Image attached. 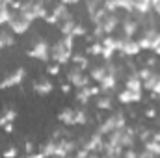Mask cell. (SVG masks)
I'll use <instances>...</instances> for the list:
<instances>
[{
    "instance_id": "cell-1",
    "label": "cell",
    "mask_w": 160,
    "mask_h": 158,
    "mask_svg": "<svg viewBox=\"0 0 160 158\" xmlns=\"http://www.w3.org/2000/svg\"><path fill=\"white\" fill-rule=\"evenodd\" d=\"M75 52V37L73 36H62L50 45V60L60 65H69L71 56Z\"/></svg>"
},
{
    "instance_id": "cell-2",
    "label": "cell",
    "mask_w": 160,
    "mask_h": 158,
    "mask_svg": "<svg viewBox=\"0 0 160 158\" xmlns=\"http://www.w3.org/2000/svg\"><path fill=\"white\" fill-rule=\"evenodd\" d=\"M26 56L32 60H39V62H48L50 60V43L45 39L43 36H34L30 41V48L26 50Z\"/></svg>"
},
{
    "instance_id": "cell-3",
    "label": "cell",
    "mask_w": 160,
    "mask_h": 158,
    "mask_svg": "<svg viewBox=\"0 0 160 158\" xmlns=\"http://www.w3.org/2000/svg\"><path fill=\"white\" fill-rule=\"evenodd\" d=\"M125 125H127V116H125L121 110H116V112H112L110 116H106L102 121H99L97 130L106 136V134H110V132H114V130H118V128H123Z\"/></svg>"
},
{
    "instance_id": "cell-4",
    "label": "cell",
    "mask_w": 160,
    "mask_h": 158,
    "mask_svg": "<svg viewBox=\"0 0 160 158\" xmlns=\"http://www.w3.org/2000/svg\"><path fill=\"white\" fill-rule=\"evenodd\" d=\"M118 52H119L121 58H138L143 50H142V47H140L136 37L119 36L118 37Z\"/></svg>"
},
{
    "instance_id": "cell-5",
    "label": "cell",
    "mask_w": 160,
    "mask_h": 158,
    "mask_svg": "<svg viewBox=\"0 0 160 158\" xmlns=\"http://www.w3.org/2000/svg\"><path fill=\"white\" fill-rule=\"evenodd\" d=\"M6 26H8L15 36H24V34H28V32H30V28H32V21H30L28 17H24L21 11L13 9L11 19H9V22H8Z\"/></svg>"
},
{
    "instance_id": "cell-6",
    "label": "cell",
    "mask_w": 160,
    "mask_h": 158,
    "mask_svg": "<svg viewBox=\"0 0 160 158\" xmlns=\"http://www.w3.org/2000/svg\"><path fill=\"white\" fill-rule=\"evenodd\" d=\"M138 43H140L142 50H149V52H151L155 47H158V45H160V30L157 28V26L140 30Z\"/></svg>"
},
{
    "instance_id": "cell-7",
    "label": "cell",
    "mask_w": 160,
    "mask_h": 158,
    "mask_svg": "<svg viewBox=\"0 0 160 158\" xmlns=\"http://www.w3.org/2000/svg\"><path fill=\"white\" fill-rule=\"evenodd\" d=\"M118 30L121 32V36H125V37H136L140 34V30H142L136 13H127L125 17H121V22H119Z\"/></svg>"
},
{
    "instance_id": "cell-8",
    "label": "cell",
    "mask_w": 160,
    "mask_h": 158,
    "mask_svg": "<svg viewBox=\"0 0 160 158\" xmlns=\"http://www.w3.org/2000/svg\"><path fill=\"white\" fill-rule=\"evenodd\" d=\"M65 78H67V82H69L75 89L84 87V86H89V84L93 82V80L89 78V75H86V71L80 69L78 65H71V67L67 69V73H65Z\"/></svg>"
},
{
    "instance_id": "cell-9",
    "label": "cell",
    "mask_w": 160,
    "mask_h": 158,
    "mask_svg": "<svg viewBox=\"0 0 160 158\" xmlns=\"http://www.w3.org/2000/svg\"><path fill=\"white\" fill-rule=\"evenodd\" d=\"M26 78V67H15L11 73H8L4 78L0 80V91L4 89H11V87H19Z\"/></svg>"
},
{
    "instance_id": "cell-10",
    "label": "cell",
    "mask_w": 160,
    "mask_h": 158,
    "mask_svg": "<svg viewBox=\"0 0 160 158\" xmlns=\"http://www.w3.org/2000/svg\"><path fill=\"white\" fill-rule=\"evenodd\" d=\"M119 22H121V17L118 15V11H106V13L101 17V21H99L97 24H93V26H99V28L108 36V34H116V32H118Z\"/></svg>"
},
{
    "instance_id": "cell-11",
    "label": "cell",
    "mask_w": 160,
    "mask_h": 158,
    "mask_svg": "<svg viewBox=\"0 0 160 158\" xmlns=\"http://www.w3.org/2000/svg\"><path fill=\"white\" fill-rule=\"evenodd\" d=\"M32 91L38 95V97H47L54 91V82L50 80V77H39V78H34L32 82Z\"/></svg>"
},
{
    "instance_id": "cell-12",
    "label": "cell",
    "mask_w": 160,
    "mask_h": 158,
    "mask_svg": "<svg viewBox=\"0 0 160 158\" xmlns=\"http://www.w3.org/2000/svg\"><path fill=\"white\" fill-rule=\"evenodd\" d=\"M102 52H101V60H112L116 54H118V36L114 34H108L104 36L102 39Z\"/></svg>"
},
{
    "instance_id": "cell-13",
    "label": "cell",
    "mask_w": 160,
    "mask_h": 158,
    "mask_svg": "<svg viewBox=\"0 0 160 158\" xmlns=\"http://www.w3.org/2000/svg\"><path fill=\"white\" fill-rule=\"evenodd\" d=\"M93 102H95V108L99 112H112L114 110V93L101 91L99 95L93 97Z\"/></svg>"
},
{
    "instance_id": "cell-14",
    "label": "cell",
    "mask_w": 160,
    "mask_h": 158,
    "mask_svg": "<svg viewBox=\"0 0 160 158\" xmlns=\"http://www.w3.org/2000/svg\"><path fill=\"white\" fill-rule=\"evenodd\" d=\"M118 102L119 104H125V106H130V104H138L143 101V91H132V89H121L118 93Z\"/></svg>"
},
{
    "instance_id": "cell-15",
    "label": "cell",
    "mask_w": 160,
    "mask_h": 158,
    "mask_svg": "<svg viewBox=\"0 0 160 158\" xmlns=\"http://www.w3.org/2000/svg\"><path fill=\"white\" fill-rule=\"evenodd\" d=\"M58 121H60L62 125L69 126V128L77 126V108H73V106L62 108V110L58 112Z\"/></svg>"
},
{
    "instance_id": "cell-16",
    "label": "cell",
    "mask_w": 160,
    "mask_h": 158,
    "mask_svg": "<svg viewBox=\"0 0 160 158\" xmlns=\"http://www.w3.org/2000/svg\"><path fill=\"white\" fill-rule=\"evenodd\" d=\"M93 99V91H91V84L89 86H84V87H78L77 91H75V101L82 104V106H86V104H89V101Z\"/></svg>"
},
{
    "instance_id": "cell-17",
    "label": "cell",
    "mask_w": 160,
    "mask_h": 158,
    "mask_svg": "<svg viewBox=\"0 0 160 158\" xmlns=\"http://www.w3.org/2000/svg\"><path fill=\"white\" fill-rule=\"evenodd\" d=\"M17 110L11 106V104H6V106H2V110H0V128L4 126V125H8V123H13L15 119H17Z\"/></svg>"
},
{
    "instance_id": "cell-18",
    "label": "cell",
    "mask_w": 160,
    "mask_h": 158,
    "mask_svg": "<svg viewBox=\"0 0 160 158\" xmlns=\"http://www.w3.org/2000/svg\"><path fill=\"white\" fill-rule=\"evenodd\" d=\"M15 37H17V36H15V34H13L9 28L6 30L4 26H0V50L13 47V45H15V41H17Z\"/></svg>"
},
{
    "instance_id": "cell-19",
    "label": "cell",
    "mask_w": 160,
    "mask_h": 158,
    "mask_svg": "<svg viewBox=\"0 0 160 158\" xmlns=\"http://www.w3.org/2000/svg\"><path fill=\"white\" fill-rule=\"evenodd\" d=\"M134 4V13L138 15H147L153 11V0H132Z\"/></svg>"
},
{
    "instance_id": "cell-20",
    "label": "cell",
    "mask_w": 160,
    "mask_h": 158,
    "mask_svg": "<svg viewBox=\"0 0 160 158\" xmlns=\"http://www.w3.org/2000/svg\"><path fill=\"white\" fill-rule=\"evenodd\" d=\"M75 26H77V19L75 17H69V19H65V21H62L56 28L60 30V34L62 36H73V30H75Z\"/></svg>"
},
{
    "instance_id": "cell-21",
    "label": "cell",
    "mask_w": 160,
    "mask_h": 158,
    "mask_svg": "<svg viewBox=\"0 0 160 158\" xmlns=\"http://www.w3.org/2000/svg\"><path fill=\"white\" fill-rule=\"evenodd\" d=\"M39 151L43 153V156H54L56 155V138H50V140L43 141Z\"/></svg>"
},
{
    "instance_id": "cell-22",
    "label": "cell",
    "mask_w": 160,
    "mask_h": 158,
    "mask_svg": "<svg viewBox=\"0 0 160 158\" xmlns=\"http://www.w3.org/2000/svg\"><path fill=\"white\" fill-rule=\"evenodd\" d=\"M71 63L73 65H78L80 69H89V60L86 58V54H80V52H73L71 56Z\"/></svg>"
},
{
    "instance_id": "cell-23",
    "label": "cell",
    "mask_w": 160,
    "mask_h": 158,
    "mask_svg": "<svg viewBox=\"0 0 160 158\" xmlns=\"http://www.w3.org/2000/svg\"><path fill=\"white\" fill-rule=\"evenodd\" d=\"M86 52H88V56H91V58H101L102 43H101V41H91V43H89V47L86 48Z\"/></svg>"
},
{
    "instance_id": "cell-24",
    "label": "cell",
    "mask_w": 160,
    "mask_h": 158,
    "mask_svg": "<svg viewBox=\"0 0 160 158\" xmlns=\"http://www.w3.org/2000/svg\"><path fill=\"white\" fill-rule=\"evenodd\" d=\"M143 149H147L149 153H153L155 156H160V141H155V140H147L143 141Z\"/></svg>"
},
{
    "instance_id": "cell-25",
    "label": "cell",
    "mask_w": 160,
    "mask_h": 158,
    "mask_svg": "<svg viewBox=\"0 0 160 158\" xmlns=\"http://www.w3.org/2000/svg\"><path fill=\"white\" fill-rule=\"evenodd\" d=\"M86 36H88V28H86L82 22L77 21V26H75V30H73V37L77 39V37H86Z\"/></svg>"
},
{
    "instance_id": "cell-26",
    "label": "cell",
    "mask_w": 160,
    "mask_h": 158,
    "mask_svg": "<svg viewBox=\"0 0 160 158\" xmlns=\"http://www.w3.org/2000/svg\"><path fill=\"white\" fill-rule=\"evenodd\" d=\"M60 71H62V65L56 63V62H52V63L47 65V75H48V77H58Z\"/></svg>"
},
{
    "instance_id": "cell-27",
    "label": "cell",
    "mask_w": 160,
    "mask_h": 158,
    "mask_svg": "<svg viewBox=\"0 0 160 158\" xmlns=\"http://www.w3.org/2000/svg\"><path fill=\"white\" fill-rule=\"evenodd\" d=\"M143 65H149V67L158 69V67H160V58H158V56H155V54H151V56L145 60V63H143Z\"/></svg>"
},
{
    "instance_id": "cell-28",
    "label": "cell",
    "mask_w": 160,
    "mask_h": 158,
    "mask_svg": "<svg viewBox=\"0 0 160 158\" xmlns=\"http://www.w3.org/2000/svg\"><path fill=\"white\" fill-rule=\"evenodd\" d=\"M71 89H73V86H71L69 82H62V84H60V91H62L63 95H69Z\"/></svg>"
},
{
    "instance_id": "cell-29",
    "label": "cell",
    "mask_w": 160,
    "mask_h": 158,
    "mask_svg": "<svg viewBox=\"0 0 160 158\" xmlns=\"http://www.w3.org/2000/svg\"><path fill=\"white\" fill-rule=\"evenodd\" d=\"M17 155H19V149H17V147H9V149H6V151H4V153H2V156H17Z\"/></svg>"
},
{
    "instance_id": "cell-30",
    "label": "cell",
    "mask_w": 160,
    "mask_h": 158,
    "mask_svg": "<svg viewBox=\"0 0 160 158\" xmlns=\"http://www.w3.org/2000/svg\"><path fill=\"white\" fill-rule=\"evenodd\" d=\"M157 116H158L157 108H147V110H145V117L147 119H157Z\"/></svg>"
},
{
    "instance_id": "cell-31",
    "label": "cell",
    "mask_w": 160,
    "mask_h": 158,
    "mask_svg": "<svg viewBox=\"0 0 160 158\" xmlns=\"http://www.w3.org/2000/svg\"><path fill=\"white\" fill-rule=\"evenodd\" d=\"M13 128H15V126H13V123H8V125H4V126H2V130H4L6 134H11V132H13Z\"/></svg>"
},
{
    "instance_id": "cell-32",
    "label": "cell",
    "mask_w": 160,
    "mask_h": 158,
    "mask_svg": "<svg viewBox=\"0 0 160 158\" xmlns=\"http://www.w3.org/2000/svg\"><path fill=\"white\" fill-rule=\"evenodd\" d=\"M62 4H65V6H77L78 2H82V0H60Z\"/></svg>"
},
{
    "instance_id": "cell-33",
    "label": "cell",
    "mask_w": 160,
    "mask_h": 158,
    "mask_svg": "<svg viewBox=\"0 0 160 158\" xmlns=\"http://www.w3.org/2000/svg\"><path fill=\"white\" fill-rule=\"evenodd\" d=\"M0 54H2V50H0Z\"/></svg>"
},
{
    "instance_id": "cell-34",
    "label": "cell",
    "mask_w": 160,
    "mask_h": 158,
    "mask_svg": "<svg viewBox=\"0 0 160 158\" xmlns=\"http://www.w3.org/2000/svg\"><path fill=\"white\" fill-rule=\"evenodd\" d=\"M158 101H160V97H158Z\"/></svg>"
}]
</instances>
